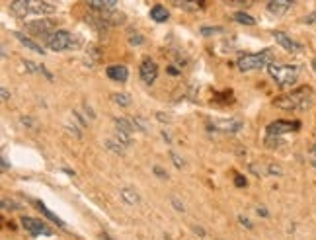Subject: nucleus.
<instances>
[{
    "mask_svg": "<svg viewBox=\"0 0 316 240\" xmlns=\"http://www.w3.org/2000/svg\"><path fill=\"white\" fill-rule=\"evenodd\" d=\"M111 100L115 103H119V105H129L131 103V96L127 92H115V94H111Z\"/></svg>",
    "mask_w": 316,
    "mask_h": 240,
    "instance_id": "22",
    "label": "nucleus"
},
{
    "mask_svg": "<svg viewBox=\"0 0 316 240\" xmlns=\"http://www.w3.org/2000/svg\"><path fill=\"white\" fill-rule=\"evenodd\" d=\"M2 170H8V162L2 158Z\"/></svg>",
    "mask_w": 316,
    "mask_h": 240,
    "instance_id": "37",
    "label": "nucleus"
},
{
    "mask_svg": "<svg viewBox=\"0 0 316 240\" xmlns=\"http://www.w3.org/2000/svg\"><path fill=\"white\" fill-rule=\"evenodd\" d=\"M232 4H250V0H232Z\"/></svg>",
    "mask_w": 316,
    "mask_h": 240,
    "instance_id": "32",
    "label": "nucleus"
},
{
    "mask_svg": "<svg viewBox=\"0 0 316 240\" xmlns=\"http://www.w3.org/2000/svg\"><path fill=\"white\" fill-rule=\"evenodd\" d=\"M94 10H113L117 6V0H86Z\"/></svg>",
    "mask_w": 316,
    "mask_h": 240,
    "instance_id": "18",
    "label": "nucleus"
},
{
    "mask_svg": "<svg viewBox=\"0 0 316 240\" xmlns=\"http://www.w3.org/2000/svg\"><path fill=\"white\" fill-rule=\"evenodd\" d=\"M113 123H115V127L117 129H121V131H125V133H133V131H137V125L133 123V119H125V117H115L113 119Z\"/></svg>",
    "mask_w": 316,
    "mask_h": 240,
    "instance_id": "15",
    "label": "nucleus"
},
{
    "mask_svg": "<svg viewBox=\"0 0 316 240\" xmlns=\"http://www.w3.org/2000/svg\"><path fill=\"white\" fill-rule=\"evenodd\" d=\"M57 8L53 4H49L47 0H14L10 4V12L16 18H24V16H47L53 14Z\"/></svg>",
    "mask_w": 316,
    "mask_h": 240,
    "instance_id": "2",
    "label": "nucleus"
},
{
    "mask_svg": "<svg viewBox=\"0 0 316 240\" xmlns=\"http://www.w3.org/2000/svg\"><path fill=\"white\" fill-rule=\"evenodd\" d=\"M267 70L271 74V78L275 80L277 86L281 88H289L297 82L298 78V67H293V65H279V63H269L267 65Z\"/></svg>",
    "mask_w": 316,
    "mask_h": 240,
    "instance_id": "3",
    "label": "nucleus"
},
{
    "mask_svg": "<svg viewBox=\"0 0 316 240\" xmlns=\"http://www.w3.org/2000/svg\"><path fill=\"white\" fill-rule=\"evenodd\" d=\"M45 43L53 51H67L76 45V39L72 37V34H69L65 30H57V32H51L45 35Z\"/></svg>",
    "mask_w": 316,
    "mask_h": 240,
    "instance_id": "5",
    "label": "nucleus"
},
{
    "mask_svg": "<svg viewBox=\"0 0 316 240\" xmlns=\"http://www.w3.org/2000/svg\"><path fill=\"white\" fill-rule=\"evenodd\" d=\"M308 153H310V158H312V160H316V145H312Z\"/></svg>",
    "mask_w": 316,
    "mask_h": 240,
    "instance_id": "31",
    "label": "nucleus"
},
{
    "mask_svg": "<svg viewBox=\"0 0 316 240\" xmlns=\"http://www.w3.org/2000/svg\"><path fill=\"white\" fill-rule=\"evenodd\" d=\"M238 219H240V223H242V224H244L246 228H252V223H250V221L246 219V217H238Z\"/></svg>",
    "mask_w": 316,
    "mask_h": 240,
    "instance_id": "30",
    "label": "nucleus"
},
{
    "mask_svg": "<svg viewBox=\"0 0 316 240\" xmlns=\"http://www.w3.org/2000/svg\"><path fill=\"white\" fill-rule=\"evenodd\" d=\"M300 123L298 121H285V119H277L267 125V137H279L283 133H291V131H298Z\"/></svg>",
    "mask_w": 316,
    "mask_h": 240,
    "instance_id": "7",
    "label": "nucleus"
},
{
    "mask_svg": "<svg viewBox=\"0 0 316 240\" xmlns=\"http://www.w3.org/2000/svg\"><path fill=\"white\" fill-rule=\"evenodd\" d=\"M172 2L184 10H199L205 6V0H172Z\"/></svg>",
    "mask_w": 316,
    "mask_h": 240,
    "instance_id": "14",
    "label": "nucleus"
},
{
    "mask_svg": "<svg viewBox=\"0 0 316 240\" xmlns=\"http://www.w3.org/2000/svg\"><path fill=\"white\" fill-rule=\"evenodd\" d=\"M105 149L109 151V153H113V154H117V156H125V145L121 143V141H117V139H105Z\"/></svg>",
    "mask_w": 316,
    "mask_h": 240,
    "instance_id": "17",
    "label": "nucleus"
},
{
    "mask_svg": "<svg viewBox=\"0 0 316 240\" xmlns=\"http://www.w3.org/2000/svg\"><path fill=\"white\" fill-rule=\"evenodd\" d=\"M258 215H262V217H267V209H263V207H258Z\"/></svg>",
    "mask_w": 316,
    "mask_h": 240,
    "instance_id": "33",
    "label": "nucleus"
},
{
    "mask_svg": "<svg viewBox=\"0 0 316 240\" xmlns=\"http://www.w3.org/2000/svg\"><path fill=\"white\" fill-rule=\"evenodd\" d=\"M35 207H37V209H39V211H41V213H43V215H45V217H47L49 221L57 223V224H59V226H63V228L67 226V224H65V221H63V219H59V217H57V215H55L53 211H49V209H47V207H45V205H43L41 201H37V203H35Z\"/></svg>",
    "mask_w": 316,
    "mask_h": 240,
    "instance_id": "20",
    "label": "nucleus"
},
{
    "mask_svg": "<svg viewBox=\"0 0 316 240\" xmlns=\"http://www.w3.org/2000/svg\"><path fill=\"white\" fill-rule=\"evenodd\" d=\"M121 197H123V201L127 203V205H139L140 203V195L133 189V188H121Z\"/></svg>",
    "mask_w": 316,
    "mask_h": 240,
    "instance_id": "13",
    "label": "nucleus"
},
{
    "mask_svg": "<svg viewBox=\"0 0 316 240\" xmlns=\"http://www.w3.org/2000/svg\"><path fill=\"white\" fill-rule=\"evenodd\" d=\"M150 18H152L154 22H168L170 14H168V10H166L164 6L156 4V6H152V8H150Z\"/></svg>",
    "mask_w": 316,
    "mask_h": 240,
    "instance_id": "16",
    "label": "nucleus"
},
{
    "mask_svg": "<svg viewBox=\"0 0 316 240\" xmlns=\"http://www.w3.org/2000/svg\"><path fill=\"white\" fill-rule=\"evenodd\" d=\"M144 39H142V35H139V34H129V43L131 45H140Z\"/></svg>",
    "mask_w": 316,
    "mask_h": 240,
    "instance_id": "25",
    "label": "nucleus"
},
{
    "mask_svg": "<svg viewBox=\"0 0 316 240\" xmlns=\"http://www.w3.org/2000/svg\"><path fill=\"white\" fill-rule=\"evenodd\" d=\"M234 184H236L238 188H244V186H246V178H242V176H236V178H234Z\"/></svg>",
    "mask_w": 316,
    "mask_h": 240,
    "instance_id": "28",
    "label": "nucleus"
},
{
    "mask_svg": "<svg viewBox=\"0 0 316 240\" xmlns=\"http://www.w3.org/2000/svg\"><path fill=\"white\" fill-rule=\"evenodd\" d=\"M312 102V88L310 86H300L281 98H277L273 102L275 107L279 109H285V111H300V109H306Z\"/></svg>",
    "mask_w": 316,
    "mask_h": 240,
    "instance_id": "1",
    "label": "nucleus"
},
{
    "mask_svg": "<svg viewBox=\"0 0 316 240\" xmlns=\"http://www.w3.org/2000/svg\"><path fill=\"white\" fill-rule=\"evenodd\" d=\"M170 201H172V207H174V209H176V211H182V213H184V211H186V205H184V203H182V201H180V199H178V197H172V199H170Z\"/></svg>",
    "mask_w": 316,
    "mask_h": 240,
    "instance_id": "26",
    "label": "nucleus"
},
{
    "mask_svg": "<svg viewBox=\"0 0 316 240\" xmlns=\"http://www.w3.org/2000/svg\"><path fill=\"white\" fill-rule=\"evenodd\" d=\"M232 18H234V22H238V24H242V26H254V24H256V20H254L250 14H246V12H236Z\"/></svg>",
    "mask_w": 316,
    "mask_h": 240,
    "instance_id": "21",
    "label": "nucleus"
},
{
    "mask_svg": "<svg viewBox=\"0 0 316 240\" xmlns=\"http://www.w3.org/2000/svg\"><path fill=\"white\" fill-rule=\"evenodd\" d=\"M115 139H117V141H121L125 147H129V145H131V135H129V133H125V131H121V129H117V127H115Z\"/></svg>",
    "mask_w": 316,
    "mask_h": 240,
    "instance_id": "23",
    "label": "nucleus"
},
{
    "mask_svg": "<svg viewBox=\"0 0 316 240\" xmlns=\"http://www.w3.org/2000/svg\"><path fill=\"white\" fill-rule=\"evenodd\" d=\"M154 172H156V176H160V178H166V172H164L160 166H156V168H154Z\"/></svg>",
    "mask_w": 316,
    "mask_h": 240,
    "instance_id": "29",
    "label": "nucleus"
},
{
    "mask_svg": "<svg viewBox=\"0 0 316 240\" xmlns=\"http://www.w3.org/2000/svg\"><path fill=\"white\" fill-rule=\"evenodd\" d=\"M291 6H293V0H269V2H267V12L271 16L281 18V16H285L291 10Z\"/></svg>",
    "mask_w": 316,
    "mask_h": 240,
    "instance_id": "10",
    "label": "nucleus"
},
{
    "mask_svg": "<svg viewBox=\"0 0 316 240\" xmlns=\"http://www.w3.org/2000/svg\"><path fill=\"white\" fill-rule=\"evenodd\" d=\"M199 32H201V35L207 37V35H213V34H221V32H225V30H223L221 26H215V28H207V26H205V28H201Z\"/></svg>",
    "mask_w": 316,
    "mask_h": 240,
    "instance_id": "24",
    "label": "nucleus"
},
{
    "mask_svg": "<svg viewBox=\"0 0 316 240\" xmlns=\"http://www.w3.org/2000/svg\"><path fill=\"white\" fill-rule=\"evenodd\" d=\"M273 39L279 43V47H283V49L289 51V53H298V51H300V45H298L295 39H291L285 32H273Z\"/></svg>",
    "mask_w": 316,
    "mask_h": 240,
    "instance_id": "11",
    "label": "nucleus"
},
{
    "mask_svg": "<svg viewBox=\"0 0 316 240\" xmlns=\"http://www.w3.org/2000/svg\"><path fill=\"white\" fill-rule=\"evenodd\" d=\"M139 74H140V78H142L144 84H152V82L156 80V76H158V67H156V63H154L152 59H144V61L140 63Z\"/></svg>",
    "mask_w": 316,
    "mask_h": 240,
    "instance_id": "9",
    "label": "nucleus"
},
{
    "mask_svg": "<svg viewBox=\"0 0 316 240\" xmlns=\"http://www.w3.org/2000/svg\"><path fill=\"white\" fill-rule=\"evenodd\" d=\"M170 156H172V160H174V164H176L178 168H184V164H186V162H184V160H180V156H178L176 153H172Z\"/></svg>",
    "mask_w": 316,
    "mask_h": 240,
    "instance_id": "27",
    "label": "nucleus"
},
{
    "mask_svg": "<svg viewBox=\"0 0 316 240\" xmlns=\"http://www.w3.org/2000/svg\"><path fill=\"white\" fill-rule=\"evenodd\" d=\"M16 39H18L22 45H26L28 49H32V51H35V53H39V55H43V53H45V51H43V49H41V47H39L35 41H32V39H30L28 35H24L22 32H16Z\"/></svg>",
    "mask_w": 316,
    "mask_h": 240,
    "instance_id": "19",
    "label": "nucleus"
},
{
    "mask_svg": "<svg viewBox=\"0 0 316 240\" xmlns=\"http://www.w3.org/2000/svg\"><path fill=\"white\" fill-rule=\"evenodd\" d=\"M57 28V20L55 18H47V16H41L39 20H34V22H28L26 24V30L34 35H47L49 32H53Z\"/></svg>",
    "mask_w": 316,
    "mask_h": 240,
    "instance_id": "6",
    "label": "nucleus"
},
{
    "mask_svg": "<svg viewBox=\"0 0 316 240\" xmlns=\"http://www.w3.org/2000/svg\"><path fill=\"white\" fill-rule=\"evenodd\" d=\"M312 166H314V168H316V160H312Z\"/></svg>",
    "mask_w": 316,
    "mask_h": 240,
    "instance_id": "38",
    "label": "nucleus"
},
{
    "mask_svg": "<svg viewBox=\"0 0 316 240\" xmlns=\"http://www.w3.org/2000/svg\"><path fill=\"white\" fill-rule=\"evenodd\" d=\"M195 232H197L199 236H205V232H203V228H197V226H195Z\"/></svg>",
    "mask_w": 316,
    "mask_h": 240,
    "instance_id": "36",
    "label": "nucleus"
},
{
    "mask_svg": "<svg viewBox=\"0 0 316 240\" xmlns=\"http://www.w3.org/2000/svg\"><path fill=\"white\" fill-rule=\"evenodd\" d=\"M271 51L269 49H265V51H262V53H252V55H242L238 61H236V67H238V70H242V72H248V70H258V69H263L265 65H269V63H273L271 61Z\"/></svg>",
    "mask_w": 316,
    "mask_h": 240,
    "instance_id": "4",
    "label": "nucleus"
},
{
    "mask_svg": "<svg viewBox=\"0 0 316 240\" xmlns=\"http://www.w3.org/2000/svg\"><path fill=\"white\" fill-rule=\"evenodd\" d=\"M8 96H10V94H8V90H6V88H2V100H8Z\"/></svg>",
    "mask_w": 316,
    "mask_h": 240,
    "instance_id": "34",
    "label": "nucleus"
},
{
    "mask_svg": "<svg viewBox=\"0 0 316 240\" xmlns=\"http://www.w3.org/2000/svg\"><path fill=\"white\" fill-rule=\"evenodd\" d=\"M100 240H111V238H109L105 232H102V234H100Z\"/></svg>",
    "mask_w": 316,
    "mask_h": 240,
    "instance_id": "35",
    "label": "nucleus"
},
{
    "mask_svg": "<svg viewBox=\"0 0 316 240\" xmlns=\"http://www.w3.org/2000/svg\"><path fill=\"white\" fill-rule=\"evenodd\" d=\"M22 226L34 234V236H51L53 230L41 221V219H34V217H22Z\"/></svg>",
    "mask_w": 316,
    "mask_h": 240,
    "instance_id": "8",
    "label": "nucleus"
},
{
    "mask_svg": "<svg viewBox=\"0 0 316 240\" xmlns=\"http://www.w3.org/2000/svg\"><path fill=\"white\" fill-rule=\"evenodd\" d=\"M105 74H107V78H111L115 82H125L129 78V70L125 65H111V67H107Z\"/></svg>",
    "mask_w": 316,
    "mask_h": 240,
    "instance_id": "12",
    "label": "nucleus"
}]
</instances>
